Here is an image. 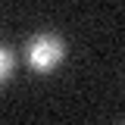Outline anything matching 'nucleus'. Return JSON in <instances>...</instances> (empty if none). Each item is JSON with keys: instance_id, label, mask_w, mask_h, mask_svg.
<instances>
[{"instance_id": "obj_1", "label": "nucleus", "mask_w": 125, "mask_h": 125, "mask_svg": "<svg viewBox=\"0 0 125 125\" xmlns=\"http://www.w3.org/2000/svg\"><path fill=\"white\" fill-rule=\"evenodd\" d=\"M62 60V44L56 38H50V34H41V38H34L28 44V62L38 69V72H47V69H53L56 62Z\"/></svg>"}, {"instance_id": "obj_2", "label": "nucleus", "mask_w": 125, "mask_h": 125, "mask_svg": "<svg viewBox=\"0 0 125 125\" xmlns=\"http://www.w3.org/2000/svg\"><path fill=\"white\" fill-rule=\"evenodd\" d=\"M10 69H13V56H10V53H6V50L0 47V81L10 75Z\"/></svg>"}]
</instances>
